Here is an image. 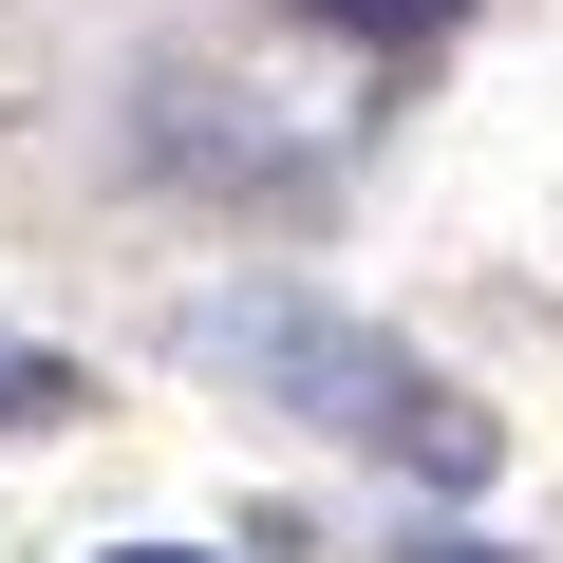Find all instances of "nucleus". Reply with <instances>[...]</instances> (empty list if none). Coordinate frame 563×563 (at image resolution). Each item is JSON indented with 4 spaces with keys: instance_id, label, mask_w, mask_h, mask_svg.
<instances>
[{
    "instance_id": "nucleus-1",
    "label": "nucleus",
    "mask_w": 563,
    "mask_h": 563,
    "mask_svg": "<svg viewBox=\"0 0 563 563\" xmlns=\"http://www.w3.org/2000/svg\"><path fill=\"white\" fill-rule=\"evenodd\" d=\"M207 357L263 395V413H301V432H339V451H376V470H413V488H488L507 470V432H488V395H451L413 339H376V320H339V301H225L207 320Z\"/></svg>"
},
{
    "instance_id": "nucleus-2",
    "label": "nucleus",
    "mask_w": 563,
    "mask_h": 563,
    "mask_svg": "<svg viewBox=\"0 0 563 563\" xmlns=\"http://www.w3.org/2000/svg\"><path fill=\"white\" fill-rule=\"evenodd\" d=\"M38 413H76V376H57L38 339H0V432H38Z\"/></svg>"
},
{
    "instance_id": "nucleus-3",
    "label": "nucleus",
    "mask_w": 563,
    "mask_h": 563,
    "mask_svg": "<svg viewBox=\"0 0 563 563\" xmlns=\"http://www.w3.org/2000/svg\"><path fill=\"white\" fill-rule=\"evenodd\" d=\"M320 20H357V38H432V20H470V0H320Z\"/></svg>"
},
{
    "instance_id": "nucleus-4",
    "label": "nucleus",
    "mask_w": 563,
    "mask_h": 563,
    "mask_svg": "<svg viewBox=\"0 0 563 563\" xmlns=\"http://www.w3.org/2000/svg\"><path fill=\"white\" fill-rule=\"evenodd\" d=\"M113 563H188V544H113Z\"/></svg>"
}]
</instances>
